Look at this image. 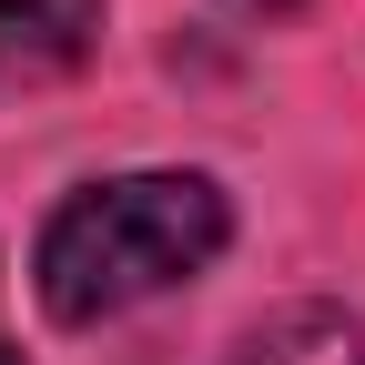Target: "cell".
<instances>
[{
    "label": "cell",
    "instance_id": "5b68a950",
    "mask_svg": "<svg viewBox=\"0 0 365 365\" xmlns=\"http://www.w3.org/2000/svg\"><path fill=\"white\" fill-rule=\"evenodd\" d=\"M0 365H21V355H11V345H0Z\"/></svg>",
    "mask_w": 365,
    "mask_h": 365
},
{
    "label": "cell",
    "instance_id": "7a4b0ae2",
    "mask_svg": "<svg viewBox=\"0 0 365 365\" xmlns=\"http://www.w3.org/2000/svg\"><path fill=\"white\" fill-rule=\"evenodd\" d=\"M91 41H102V0H0V102L81 71Z\"/></svg>",
    "mask_w": 365,
    "mask_h": 365
},
{
    "label": "cell",
    "instance_id": "277c9868",
    "mask_svg": "<svg viewBox=\"0 0 365 365\" xmlns=\"http://www.w3.org/2000/svg\"><path fill=\"white\" fill-rule=\"evenodd\" d=\"M244 11H294V0H244Z\"/></svg>",
    "mask_w": 365,
    "mask_h": 365
},
{
    "label": "cell",
    "instance_id": "6da1fadb",
    "mask_svg": "<svg viewBox=\"0 0 365 365\" xmlns=\"http://www.w3.org/2000/svg\"><path fill=\"white\" fill-rule=\"evenodd\" d=\"M223 244H234V203L213 173H112L41 223L31 284L51 325H112V314L193 284Z\"/></svg>",
    "mask_w": 365,
    "mask_h": 365
},
{
    "label": "cell",
    "instance_id": "3957f363",
    "mask_svg": "<svg viewBox=\"0 0 365 365\" xmlns=\"http://www.w3.org/2000/svg\"><path fill=\"white\" fill-rule=\"evenodd\" d=\"M223 365H365V314L345 304H284L254 335H234Z\"/></svg>",
    "mask_w": 365,
    "mask_h": 365
}]
</instances>
